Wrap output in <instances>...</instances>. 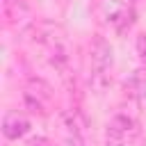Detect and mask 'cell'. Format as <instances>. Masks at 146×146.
<instances>
[{
	"instance_id": "6da1fadb",
	"label": "cell",
	"mask_w": 146,
	"mask_h": 146,
	"mask_svg": "<svg viewBox=\"0 0 146 146\" xmlns=\"http://www.w3.org/2000/svg\"><path fill=\"white\" fill-rule=\"evenodd\" d=\"M91 84L96 89H103L107 84V71L112 66V48L103 36H96L91 41Z\"/></svg>"
},
{
	"instance_id": "7a4b0ae2",
	"label": "cell",
	"mask_w": 146,
	"mask_h": 146,
	"mask_svg": "<svg viewBox=\"0 0 146 146\" xmlns=\"http://www.w3.org/2000/svg\"><path fill=\"white\" fill-rule=\"evenodd\" d=\"M137 137V123L125 116V114H116L112 116V121L107 123V146H125Z\"/></svg>"
},
{
	"instance_id": "3957f363",
	"label": "cell",
	"mask_w": 146,
	"mask_h": 146,
	"mask_svg": "<svg viewBox=\"0 0 146 146\" xmlns=\"http://www.w3.org/2000/svg\"><path fill=\"white\" fill-rule=\"evenodd\" d=\"M30 130V121L18 112H7L2 119V132L7 139H21Z\"/></svg>"
},
{
	"instance_id": "277c9868",
	"label": "cell",
	"mask_w": 146,
	"mask_h": 146,
	"mask_svg": "<svg viewBox=\"0 0 146 146\" xmlns=\"http://www.w3.org/2000/svg\"><path fill=\"white\" fill-rule=\"evenodd\" d=\"M25 94L43 103V100H50L52 89H50V84H48V82H43L41 78H32V80L27 82V91H25Z\"/></svg>"
},
{
	"instance_id": "5b68a950",
	"label": "cell",
	"mask_w": 146,
	"mask_h": 146,
	"mask_svg": "<svg viewBox=\"0 0 146 146\" xmlns=\"http://www.w3.org/2000/svg\"><path fill=\"white\" fill-rule=\"evenodd\" d=\"M132 87H135V94L141 103H146V71L144 68H137L135 75H132Z\"/></svg>"
}]
</instances>
